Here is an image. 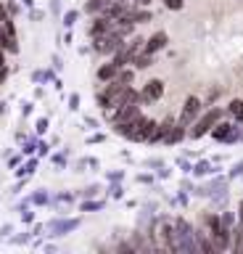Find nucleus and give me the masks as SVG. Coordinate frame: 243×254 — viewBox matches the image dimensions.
<instances>
[{"instance_id": "22", "label": "nucleus", "mask_w": 243, "mask_h": 254, "mask_svg": "<svg viewBox=\"0 0 243 254\" xmlns=\"http://www.w3.org/2000/svg\"><path fill=\"white\" fill-rule=\"evenodd\" d=\"M108 190H111V198H122V196H124V188L119 186V183H114V186L108 188Z\"/></svg>"}, {"instance_id": "21", "label": "nucleus", "mask_w": 243, "mask_h": 254, "mask_svg": "<svg viewBox=\"0 0 243 254\" xmlns=\"http://www.w3.org/2000/svg\"><path fill=\"white\" fill-rule=\"evenodd\" d=\"M32 204H48V193H45V190H37L32 196Z\"/></svg>"}, {"instance_id": "4", "label": "nucleus", "mask_w": 243, "mask_h": 254, "mask_svg": "<svg viewBox=\"0 0 243 254\" xmlns=\"http://www.w3.org/2000/svg\"><path fill=\"white\" fill-rule=\"evenodd\" d=\"M198 111H201V101L195 98V95H191V98L185 101V106H183V114H180V125L188 127L195 117H198Z\"/></svg>"}, {"instance_id": "38", "label": "nucleus", "mask_w": 243, "mask_h": 254, "mask_svg": "<svg viewBox=\"0 0 243 254\" xmlns=\"http://www.w3.org/2000/svg\"><path fill=\"white\" fill-rule=\"evenodd\" d=\"M24 5H27V8H32V5H35V0H24Z\"/></svg>"}, {"instance_id": "24", "label": "nucleus", "mask_w": 243, "mask_h": 254, "mask_svg": "<svg viewBox=\"0 0 243 254\" xmlns=\"http://www.w3.org/2000/svg\"><path fill=\"white\" fill-rule=\"evenodd\" d=\"M193 172L195 175H206V172H211V167H209V162H201V164H195Z\"/></svg>"}, {"instance_id": "11", "label": "nucleus", "mask_w": 243, "mask_h": 254, "mask_svg": "<svg viewBox=\"0 0 243 254\" xmlns=\"http://www.w3.org/2000/svg\"><path fill=\"white\" fill-rule=\"evenodd\" d=\"M108 3H111V0H88V3H85V11L93 13V16H98V13L106 11Z\"/></svg>"}, {"instance_id": "30", "label": "nucleus", "mask_w": 243, "mask_h": 254, "mask_svg": "<svg viewBox=\"0 0 243 254\" xmlns=\"http://www.w3.org/2000/svg\"><path fill=\"white\" fill-rule=\"evenodd\" d=\"M29 241V233H24V236H16L13 238V244H27Z\"/></svg>"}, {"instance_id": "27", "label": "nucleus", "mask_w": 243, "mask_h": 254, "mask_svg": "<svg viewBox=\"0 0 243 254\" xmlns=\"http://www.w3.org/2000/svg\"><path fill=\"white\" fill-rule=\"evenodd\" d=\"M45 130H48V119H37V132H45Z\"/></svg>"}, {"instance_id": "17", "label": "nucleus", "mask_w": 243, "mask_h": 254, "mask_svg": "<svg viewBox=\"0 0 243 254\" xmlns=\"http://www.w3.org/2000/svg\"><path fill=\"white\" fill-rule=\"evenodd\" d=\"M35 167H37V162L32 159V162H27L24 167H21V170H16V175H19V178H29V175L35 172Z\"/></svg>"}, {"instance_id": "23", "label": "nucleus", "mask_w": 243, "mask_h": 254, "mask_svg": "<svg viewBox=\"0 0 243 254\" xmlns=\"http://www.w3.org/2000/svg\"><path fill=\"white\" fill-rule=\"evenodd\" d=\"M164 5H167L169 11H180V8H183V0H164Z\"/></svg>"}, {"instance_id": "20", "label": "nucleus", "mask_w": 243, "mask_h": 254, "mask_svg": "<svg viewBox=\"0 0 243 254\" xmlns=\"http://www.w3.org/2000/svg\"><path fill=\"white\" fill-rule=\"evenodd\" d=\"M103 209V201H85L82 204V212H98Z\"/></svg>"}, {"instance_id": "19", "label": "nucleus", "mask_w": 243, "mask_h": 254, "mask_svg": "<svg viewBox=\"0 0 243 254\" xmlns=\"http://www.w3.org/2000/svg\"><path fill=\"white\" fill-rule=\"evenodd\" d=\"M3 29H5V37L16 40V27H13V21H11V19H3Z\"/></svg>"}, {"instance_id": "1", "label": "nucleus", "mask_w": 243, "mask_h": 254, "mask_svg": "<svg viewBox=\"0 0 243 254\" xmlns=\"http://www.w3.org/2000/svg\"><path fill=\"white\" fill-rule=\"evenodd\" d=\"M219 117H222V109H209L206 114H203L198 122H195V127L191 130V138H201V135H206L211 127L219 122Z\"/></svg>"}, {"instance_id": "13", "label": "nucleus", "mask_w": 243, "mask_h": 254, "mask_svg": "<svg viewBox=\"0 0 243 254\" xmlns=\"http://www.w3.org/2000/svg\"><path fill=\"white\" fill-rule=\"evenodd\" d=\"M132 61H135V66H138V69H146V66H151V64H153V53H143V56H135V59H132Z\"/></svg>"}, {"instance_id": "16", "label": "nucleus", "mask_w": 243, "mask_h": 254, "mask_svg": "<svg viewBox=\"0 0 243 254\" xmlns=\"http://www.w3.org/2000/svg\"><path fill=\"white\" fill-rule=\"evenodd\" d=\"M130 19L135 21V24H140V21H148V19H151V13H148V11H132V8H130Z\"/></svg>"}, {"instance_id": "29", "label": "nucleus", "mask_w": 243, "mask_h": 254, "mask_svg": "<svg viewBox=\"0 0 243 254\" xmlns=\"http://www.w3.org/2000/svg\"><path fill=\"white\" fill-rule=\"evenodd\" d=\"M53 69H64V61H61V56H53Z\"/></svg>"}, {"instance_id": "28", "label": "nucleus", "mask_w": 243, "mask_h": 254, "mask_svg": "<svg viewBox=\"0 0 243 254\" xmlns=\"http://www.w3.org/2000/svg\"><path fill=\"white\" fill-rule=\"evenodd\" d=\"M21 220H24V222H27V225H29V222H32V220H35V214H32V212H29V209H24V212H21Z\"/></svg>"}, {"instance_id": "39", "label": "nucleus", "mask_w": 243, "mask_h": 254, "mask_svg": "<svg viewBox=\"0 0 243 254\" xmlns=\"http://www.w3.org/2000/svg\"><path fill=\"white\" fill-rule=\"evenodd\" d=\"M138 3H140V5H148V3H151V0H138Z\"/></svg>"}, {"instance_id": "12", "label": "nucleus", "mask_w": 243, "mask_h": 254, "mask_svg": "<svg viewBox=\"0 0 243 254\" xmlns=\"http://www.w3.org/2000/svg\"><path fill=\"white\" fill-rule=\"evenodd\" d=\"M227 111L235 117V119H243V101L241 98H235V101H230V106H227Z\"/></svg>"}, {"instance_id": "7", "label": "nucleus", "mask_w": 243, "mask_h": 254, "mask_svg": "<svg viewBox=\"0 0 243 254\" xmlns=\"http://www.w3.org/2000/svg\"><path fill=\"white\" fill-rule=\"evenodd\" d=\"M164 45H167V35H164V32H156V35H151V37L146 40L143 51L146 53H156V51H161Z\"/></svg>"}, {"instance_id": "15", "label": "nucleus", "mask_w": 243, "mask_h": 254, "mask_svg": "<svg viewBox=\"0 0 243 254\" xmlns=\"http://www.w3.org/2000/svg\"><path fill=\"white\" fill-rule=\"evenodd\" d=\"M114 79H119L122 85H130V82H132V69H119Z\"/></svg>"}, {"instance_id": "6", "label": "nucleus", "mask_w": 243, "mask_h": 254, "mask_svg": "<svg viewBox=\"0 0 243 254\" xmlns=\"http://www.w3.org/2000/svg\"><path fill=\"white\" fill-rule=\"evenodd\" d=\"M164 95V82L161 79H151V82H146L143 93H140V101H159Z\"/></svg>"}, {"instance_id": "34", "label": "nucleus", "mask_w": 243, "mask_h": 254, "mask_svg": "<svg viewBox=\"0 0 243 254\" xmlns=\"http://www.w3.org/2000/svg\"><path fill=\"white\" fill-rule=\"evenodd\" d=\"M50 8H53V13H58L61 11V3H58V0H50Z\"/></svg>"}, {"instance_id": "33", "label": "nucleus", "mask_w": 243, "mask_h": 254, "mask_svg": "<svg viewBox=\"0 0 243 254\" xmlns=\"http://www.w3.org/2000/svg\"><path fill=\"white\" fill-rule=\"evenodd\" d=\"M108 180H114V183H119V180H122V172H111V175H108Z\"/></svg>"}, {"instance_id": "37", "label": "nucleus", "mask_w": 243, "mask_h": 254, "mask_svg": "<svg viewBox=\"0 0 243 254\" xmlns=\"http://www.w3.org/2000/svg\"><path fill=\"white\" fill-rule=\"evenodd\" d=\"M3 19H5V8L0 5V21H3Z\"/></svg>"}, {"instance_id": "9", "label": "nucleus", "mask_w": 243, "mask_h": 254, "mask_svg": "<svg viewBox=\"0 0 243 254\" xmlns=\"http://www.w3.org/2000/svg\"><path fill=\"white\" fill-rule=\"evenodd\" d=\"M116 71H119L116 61H108V64H103V66L98 69V79H100V82H108V79L116 77Z\"/></svg>"}, {"instance_id": "8", "label": "nucleus", "mask_w": 243, "mask_h": 254, "mask_svg": "<svg viewBox=\"0 0 243 254\" xmlns=\"http://www.w3.org/2000/svg\"><path fill=\"white\" fill-rule=\"evenodd\" d=\"M106 32H111V21L103 19V16H98V19L90 24L88 35H90V37H100V35H106Z\"/></svg>"}, {"instance_id": "35", "label": "nucleus", "mask_w": 243, "mask_h": 254, "mask_svg": "<svg viewBox=\"0 0 243 254\" xmlns=\"http://www.w3.org/2000/svg\"><path fill=\"white\" fill-rule=\"evenodd\" d=\"M5 77H8V69H5V66H0V82H3Z\"/></svg>"}, {"instance_id": "3", "label": "nucleus", "mask_w": 243, "mask_h": 254, "mask_svg": "<svg viewBox=\"0 0 243 254\" xmlns=\"http://www.w3.org/2000/svg\"><path fill=\"white\" fill-rule=\"evenodd\" d=\"M93 43H96V51H100V53H114L124 43V37H119L116 32H106L100 37H93Z\"/></svg>"}, {"instance_id": "40", "label": "nucleus", "mask_w": 243, "mask_h": 254, "mask_svg": "<svg viewBox=\"0 0 243 254\" xmlns=\"http://www.w3.org/2000/svg\"><path fill=\"white\" fill-rule=\"evenodd\" d=\"M241 138H243V135H241Z\"/></svg>"}, {"instance_id": "14", "label": "nucleus", "mask_w": 243, "mask_h": 254, "mask_svg": "<svg viewBox=\"0 0 243 254\" xmlns=\"http://www.w3.org/2000/svg\"><path fill=\"white\" fill-rule=\"evenodd\" d=\"M233 233H235V244H233V249L238 252V254H243V225H241V228H235Z\"/></svg>"}, {"instance_id": "18", "label": "nucleus", "mask_w": 243, "mask_h": 254, "mask_svg": "<svg viewBox=\"0 0 243 254\" xmlns=\"http://www.w3.org/2000/svg\"><path fill=\"white\" fill-rule=\"evenodd\" d=\"M77 16H80L77 11H66V13H64V27H66V29H72L74 24H77Z\"/></svg>"}, {"instance_id": "25", "label": "nucleus", "mask_w": 243, "mask_h": 254, "mask_svg": "<svg viewBox=\"0 0 243 254\" xmlns=\"http://www.w3.org/2000/svg\"><path fill=\"white\" fill-rule=\"evenodd\" d=\"M69 109H72V111H77V109H80V95H77V93H72V95H69Z\"/></svg>"}, {"instance_id": "26", "label": "nucleus", "mask_w": 243, "mask_h": 254, "mask_svg": "<svg viewBox=\"0 0 243 254\" xmlns=\"http://www.w3.org/2000/svg\"><path fill=\"white\" fill-rule=\"evenodd\" d=\"M96 193H98V186H90V188H85V190H82V196H88V198H93Z\"/></svg>"}, {"instance_id": "2", "label": "nucleus", "mask_w": 243, "mask_h": 254, "mask_svg": "<svg viewBox=\"0 0 243 254\" xmlns=\"http://www.w3.org/2000/svg\"><path fill=\"white\" fill-rule=\"evenodd\" d=\"M156 130V122L153 119H146V117H138L135 122H132V132H130V140H146L151 138V132Z\"/></svg>"}, {"instance_id": "31", "label": "nucleus", "mask_w": 243, "mask_h": 254, "mask_svg": "<svg viewBox=\"0 0 243 254\" xmlns=\"http://www.w3.org/2000/svg\"><path fill=\"white\" fill-rule=\"evenodd\" d=\"M21 114H24V117L32 114V103H24V106H21Z\"/></svg>"}, {"instance_id": "32", "label": "nucleus", "mask_w": 243, "mask_h": 254, "mask_svg": "<svg viewBox=\"0 0 243 254\" xmlns=\"http://www.w3.org/2000/svg\"><path fill=\"white\" fill-rule=\"evenodd\" d=\"M53 162H56V164L61 167V164H64V162H66V156H64V154H58V156H53Z\"/></svg>"}, {"instance_id": "36", "label": "nucleus", "mask_w": 243, "mask_h": 254, "mask_svg": "<svg viewBox=\"0 0 243 254\" xmlns=\"http://www.w3.org/2000/svg\"><path fill=\"white\" fill-rule=\"evenodd\" d=\"M238 217H241V225H243V201H241V209H238Z\"/></svg>"}, {"instance_id": "10", "label": "nucleus", "mask_w": 243, "mask_h": 254, "mask_svg": "<svg viewBox=\"0 0 243 254\" xmlns=\"http://www.w3.org/2000/svg\"><path fill=\"white\" fill-rule=\"evenodd\" d=\"M185 138V127L183 125H172V130L164 135V143H167V146H172V143H180Z\"/></svg>"}, {"instance_id": "5", "label": "nucleus", "mask_w": 243, "mask_h": 254, "mask_svg": "<svg viewBox=\"0 0 243 254\" xmlns=\"http://www.w3.org/2000/svg\"><path fill=\"white\" fill-rule=\"evenodd\" d=\"M80 228V220L72 217V220H53L48 222V230H50V236H66V233H72V230Z\"/></svg>"}]
</instances>
